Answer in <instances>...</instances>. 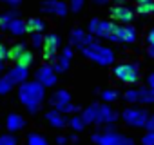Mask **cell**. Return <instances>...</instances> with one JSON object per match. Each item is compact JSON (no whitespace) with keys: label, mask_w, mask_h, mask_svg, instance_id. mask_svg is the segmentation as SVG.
Returning <instances> with one entry per match:
<instances>
[{"label":"cell","mask_w":154,"mask_h":145,"mask_svg":"<svg viewBox=\"0 0 154 145\" xmlns=\"http://www.w3.org/2000/svg\"><path fill=\"white\" fill-rule=\"evenodd\" d=\"M82 53H84L89 60L96 62L98 65H111V63L114 62V53H112L111 49H107L105 45H102L100 42L89 44L85 49H82Z\"/></svg>","instance_id":"obj_2"},{"label":"cell","mask_w":154,"mask_h":145,"mask_svg":"<svg viewBox=\"0 0 154 145\" xmlns=\"http://www.w3.org/2000/svg\"><path fill=\"white\" fill-rule=\"evenodd\" d=\"M56 111H60L63 116L65 114H72V113H78L80 111V107L76 105V103H72V102H69V103H63V105H58L56 107Z\"/></svg>","instance_id":"obj_27"},{"label":"cell","mask_w":154,"mask_h":145,"mask_svg":"<svg viewBox=\"0 0 154 145\" xmlns=\"http://www.w3.org/2000/svg\"><path fill=\"white\" fill-rule=\"evenodd\" d=\"M45 120H47L53 127H56V129H63V127L69 123V120H67L60 111H56V109L47 111V113H45Z\"/></svg>","instance_id":"obj_16"},{"label":"cell","mask_w":154,"mask_h":145,"mask_svg":"<svg viewBox=\"0 0 154 145\" xmlns=\"http://www.w3.org/2000/svg\"><path fill=\"white\" fill-rule=\"evenodd\" d=\"M111 15H112V18H114V20L122 22V26H129V24L132 22V18H134L132 9H129V8H127V6H123V4H116V6H112Z\"/></svg>","instance_id":"obj_12"},{"label":"cell","mask_w":154,"mask_h":145,"mask_svg":"<svg viewBox=\"0 0 154 145\" xmlns=\"http://www.w3.org/2000/svg\"><path fill=\"white\" fill-rule=\"evenodd\" d=\"M147 53H149V56H150V58H154V45H149Z\"/></svg>","instance_id":"obj_43"},{"label":"cell","mask_w":154,"mask_h":145,"mask_svg":"<svg viewBox=\"0 0 154 145\" xmlns=\"http://www.w3.org/2000/svg\"><path fill=\"white\" fill-rule=\"evenodd\" d=\"M71 11H74V13H78L82 8H84V0H72V2H71Z\"/></svg>","instance_id":"obj_35"},{"label":"cell","mask_w":154,"mask_h":145,"mask_svg":"<svg viewBox=\"0 0 154 145\" xmlns=\"http://www.w3.org/2000/svg\"><path fill=\"white\" fill-rule=\"evenodd\" d=\"M147 84H149V89H152V91H154V72H150V75H149Z\"/></svg>","instance_id":"obj_40"},{"label":"cell","mask_w":154,"mask_h":145,"mask_svg":"<svg viewBox=\"0 0 154 145\" xmlns=\"http://www.w3.org/2000/svg\"><path fill=\"white\" fill-rule=\"evenodd\" d=\"M67 141H69L67 136H56V143H58V145H65Z\"/></svg>","instance_id":"obj_42"},{"label":"cell","mask_w":154,"mask_h":145,"mask_svg":"<svg viewBox=\"0 0 154 145\" xmlns=\"http://www.w3.org/2000/svg\"><path fill=\"white\" fill-rule=\"evenodd\" d=\"M18 18V11H6L4 15H0V29L9 31V26Z\"/></svg>","instance_id":"obj_21"},{"label":"cell","mask_w":154,"mask_h":145,"mask_svg":"<svg viewBox=\"0 0 154 145\" xmlns=\"http://www.w3.org/2000/svg\"><path fill=\"white\" fill-rule=\"evenodd\" d=\"M6 58H8V47L4 44H0V63H4Z\"/></svg>","instance_id":"obj_38"},{"label":"cell","mask_w":154,"mask_h":145,"mask_svg":"<svg viewBox=\"0 0 154 145\" xmlns=\"http://www.w3.org/2000/svg\"><path fill=\"white\" fill-rule=\"evenodd\" d=\"M140 103H154V91L149 87L140 89Z\"/></svg>","instance_id":"obj_25"},{"label":"cell","mask_w":154,"mask_h":145,"mask_svg":"<svg viewBox=\"0 0 154 145\" xmlns=\"http://www.w3.org/2000/svg\"><path fill=\"white\" fill-rule=\"evenodd\" d=\"M0 145H18V140L13 134H2L0 136Z\"/></svg>","instance_id":"obj_33"},{"label":"cell","mask_w":154,"mask_h":145,"mask_svg":"<svg viewBox=\"0 0 154 145\" xmlns=\"http://www.w3.org/2000/svg\"><path fill=\"white\" fill-rule=\"evenodd\" d=\"M69 125L72 127V131L80 132V131H84V127H85V122L82 120V116H71V120H69Z\"/></svg>","instance_id":"obj_29"},{"label":"cell","mask_w":154,"mask_h":145,"mask_svg":"<svg viewBox=\"0 0 154 145\" xmlns=\"http://www.w3.org/2000/svg\"><path fill=\"white\" fill-rule=\"evenodd\" d=\"M8 4H9L11 8H18V2H17V0H8Z\"/></svg>","instance_id":"obj_44"},{"label":"cell","mask_w":154,"mask_h":145,"mask_svg":"<svg viewBox=\"0 0 154 145\" xmlns=\"http://www.w3.org/2000/svg\"><path fill=\"white\" fill-rule=\"evenodd\" d=\"M136 27L132 26H118L116 24V31H114V42H123V44H134L136 42Z\"/></svg>","instance_id":"obj_10"},{"label":"cell","mask_w":154,"mask_h":145,"mask_svg":"<svg viewBox=\"0 0 154 145\" xmlns=\"http://www.w3.org/2000/svg\"><path fill=\"white\" fill-rule=\"evenodd\" d=\"M11 89H13V85L6 78H0V94H8Z\"/></svg>","instance_id":"obj_34"},{"label":"cell","mask_w":154,"mask_h":145,"mask_svg":"<svg viewBox=\"0 0 154 145\" xmlns=\"http://www.w3.org/2000/svg\"><path fill=\"white\" fill-rule=\"evenodd\" d=\"M94 4H98V6H103V4H105V0H94Z\"/></svg>","instance_id":"obj_46"},{"label":"cell","mask_w":154,"mask_h":145,"mask_svg":"<svg viewBox=\"0 0 154 145\" xmlns=\"http://www.w3.org/2000/svg\"><path fill=\"white\" fill-rule=\"evenodd\" d=\"M33 60H35V56H33V53L31 51H26L18 60H17V65H20V67H26V69H29V65L33 63Z\"/></svg>","instance_id":"obj_26"},{"label":"cell","mask_w":154,"mask_h":145,"mask_svg":"<svg viewBox=\"0 0 154 145\" xmlns=\"http://www.w3.org/2000/svg\"><path fill=\"white\" fill-rule=\"evenodd\" d=\"M27 76H29V69H26V67H20V65H15L13 69H9L8 72H6V80L11 84V85H22V84H26V80H27Z\"/></svg>","instance_id":"obj_11"},{"label":"cell","mask_w":154,"mask_h":145,"mask_svg":"<svg viewBox=\"0 0 154 145\" xmlns=\"http://www.w3.org/2000/svg\"><path fill=\"white\" fill-rule=\"evenodd\" d=\"M26 51H27V49H26V44H24V42H18V44H15L13 47L8 49V58H9V60H18Z\"/></svg>","instance_id":"obj_22"},{"label":"cell","mask_w":154,"mask_h":145,"mask_svg":"<svg viewBox=\"0 0 154 145\" xmlns=\"http://www.w3.org/2000/svg\"><path fill=\"white\" fill-rule=\"evenodd\" d=\"M40 9L47 15H58V17H65L67 15V4L60 2V0H45L40 6Z\"/></svg>","instance_id":"obj_14"},{"label":"cell","mask_w":154,"mask_h":145,"mask_svg":"<svg viewBox=\"0 0 154 145\" xmlns=\"http://www.w3.org/2000/svg\"><path fill=\"white\" fill-rule=\"evenodd\" d=\"M114 31H116V24H112L109 20L93 18L89 22V35L91 36H100V38H107V40L114 42Z\"/></svg>","instance_id":"obj_3"},{"label":"cell","mask_w":154,"mask_h":145,"mask_svg":"<svg viewBox=\"0 0 154 145\" xmlns=\"http://www.w3.org/2000/svg\"><path fill=\"white\" fill-rule=\"evenodd\" d=\"M76 140H78V136H76V134H71L69 136V141H76Z\"/></svg>","instance_id":"obj_45"},{"label":"cell","mask_w":154,"mask_h":145,"mask_svg":"<svg viewBox=\"0 0 154 145\" xmlns=\"http://www.w3.org/2000/svg\"><path fill=\"white\" fill-rule=\"evenodd\" d=\"M118 120V113L109 105V103H100L98 105V116H96V125H112Z\"/></svg>","instance_id":"obj_8"},{"label":"cell","mask_w":154,"mask_h":145,"mask_svg":"<svg viewBox=\"0 0 154 145\" xmlns=\"http://www.w3.org/2000/svg\"><path fill=\"white\" fill-rule=\"evenodd\" d=\"M145 131H147V132H154V114L149 116V120H147V123H145Z\"/></svg>","instance_id":"obj_37"},{"label":"cell","mask_w":154,"mask_h":145,"mask_svg":"<svg viewBox=\"0 0 154 145\" xmlns=\"http://www.w3.org/2000/svg\"><path fill=\"white\" fill-rule=\"evenodd\" d=\"M9 33L15 35V36H22L24 33H27V27H26V22L22 18H17L11 26H9Z\"/></svg>","instance_id":"obj_24"},{"label":"cell","mask_w":154,"mask_h":145,"mask_svg":"<svg viewBox=\"0 0 154 145\" xmlns=\"http://www.w3.org/2000/svg\"><path fill=\"white\" fill-rule=\"evenodd\" d=\"M58 47H60V38H58V35L49 33V35L45 36V40H44V47H42L44 60H45V62L54 60V58H56V51H58Z\"/></svg>","instance_id":"obj_7"},{"label":"cell","mask_w":154,"mask_h":145,"mask_svg":"<svg viewBox=\"0 0 154 145\" xmlns=\"http://www.w3.org/2000/svg\"><path fill=\"white\" fill-rule=\"evenodd\" d=\"M123 98H125V102H129V103H138V102H140V89H129V91L123 94Z\"/></svg>","instance_id":"obj_30"},{"label":"cell","mask_w":154,"mask_h":145,"mask_svg":"<svg viewBox=\"0 0 154 145\" xmlns=\"http://www.w3.org/2000/svg\"><path fill=\"white\" fill-rule=\"evenodd\" d=\"M147 42H149V45H154V29H150L147 33Z\"/></svg>","instance_id":"obj_39"},{"label":"cell","mask_w":154,"mask_h":145,"mask_svg":"<svg viewBox=\"0 0 154 145\" xmlns=\"http://www.w3.org/2000/svg\"><path fill=\"white\" fill-rule=\"evenodd\" d=\"M114 76L125 84H136L140 80V67L136 63H131V62L118 63L114 67Z\"/></svg>","instance_id":"obj_5"},{"label":"cell","mask_w":154,"mask_h":145,"mask_svg":"<svg viewBox=\"0 0 154 145\" xmlns=\"http://www.w3.org/2000/svg\"><path fill=\"white\" fill-rule=\"evenodd\" d=\"M116 131H118V129L114 127V123H112V125H105V127L102 129V132H116Z\"/></svg>","instance_id":"obj_41"},{"label":"cell","mask_w":154,"mask_h":145,"mask_svg":"<svg viewBox=\"0 0 154 145\" xmlns=\"http://www.w3.org/2000/svg\"><path fill=\"white\" fill-rule=\"evenodd\" d=\"M69 40H71V47H76V49H85L89 44H93L94 42V38L89 35V33H84L82 29H72L71 31V36H69Z\"/></svg>","instance_id":"obj_9"},{"label":"cell","mask_w":154,"mask_h":145,"mask_svg":"<svg viewBox=\"0 0 154 145\" xmlns=\"http://www.w3.org/2000/svg\"><path fill=\"white\" fill-rule=\"evenodd\" d=\"M118 98V93L114 91V89H105V91H102V100L107 103V102H114Z\"/></svg>","instance_id":"obj_32"},{"label":"cell","mask_w":154,"mask_h":145,"mask_svg":"<svg viewBox=\"0 0 154 145\" xmlns=\"http://www.w3.org/2000/svg\"><path fill=\"white\" fill-rule=\"evenodd\" d=\"M149 116L150 114L145 109H138V107H129L122 113V120L131 127H145Z\"/></svg>","instance_id":"obj_6"},{"label":"cell","mask_w":154,"mask_h":145,"mask_svg":"<svg viewBox=\"0 0 154 145\" xmlns=\"http://www.w3.org/2000/svg\"><path fill=\"white\" fill-rule=\"evenodd\" d=\"M71 102V93L67 91V89H56L53 94H51V100H49V103L56 109L58 105H63V103H69Z\"/></svg>","instance_id":"obj_17"},{"label":"cell","mask_w":154,"mask_h":145,"mask_svg":"<svg viewBox=\"0 0 154 145\" xmlns=\"http://www.w3.org/2000/svg\"><path fill=\"white\" fill-rule=\"evenodd\" d=\"M18 98L20 102L27 107V111L31 114L38 113L40 111V105H42V100L45 98V87L42 84H38L36 80L33 82H26L18 87Z\"/></svg>","instance_id":"obj_1"},{"label":"cell","mask_w":154,"mask_h":145,"mask_svg":"<svg viewBox=\"0 0 154 145\" xmlns=\"http://www.w3.org/2000/svg\"><path fill=\"white\" fill-rule=\"evenodd\" d=\"M36 82L42 84L44 87H51L56 84V72L53 71L51 65H42L36 71Z\"/></svg>","instance_id":"obj_13"},{"label":"cell","mask_w":154,"mask_h":145,"mask_svg":"<svg viewBox=\"0 0 154 145\" xmlns=\"http://www.w3.org/2000/svg\"><path fill=\"white\" fill-rule=\"evenodd\" d=\"M2 69H4V63H0V71H2Z\"/></svg>","instance_id":"obj_47"},{"label":"cell","mask_w":154,"mask_h":145,"mask_svg":"<svg viewBox=\"0 0 154 145\" xmlns=\"http://www.w3.org/2000/svg\"><path fill=\"white\" fill-rule=\"evenodd\" d=\"M136 9L140 15H152L154 13V2H150V0H138Z\"/></svg>","instance_id":"obj_23"},{"label":"cell","mask_w":154,"mask_h":145,"mask_svg":"<svg viewBox=\"0 0 154 145\" xmlns=\"http://www.w3.org/2000/svg\"><path fill=\"white\" fill-rule=\"evenodd\" d=\"M91 140L96 145H134V140L120 132H94Z\"/></svg>","instance_id":"obj_4"},{"label":"cell","mask_w":154,"mask_h":145,"mask_svg":"<svg viewBox=\"0 0 154 145\" xmlns=\"http://www.w3.org/2000/svg\"><path fill=\"white\" fill-rule=\"evenodd\" d=\"M26 27H27V31H31V35L33 33H42L45 29V22L38 17H31L29 20H26Z\"/></svg>","instance_id":"obj_19"},{"label":"cell","mask_w":154,"mask_h":145,"mask_svg":"<svg viewBox=\"0 0 154 145\" xmlns=\"http://www.w3.org/2000/svg\"><path fill=\"white\" fill-rule=\"evenodd\" d=\"M26 123H27L26 118L20 116V114H17V113H11V114L8 116V120H6L8 131H11V132H17V131H20V129H24Z\"/></svg>","instance_id":"obj_18"},{"label":"cell","mask_w":154,"mask_h":145,"mask_svg":"<svg viewBox=\"0 0 154 145\" xmlns=\"http://www.w3.org/2000/svg\"><path fill=\"white\" fill-rule=\"evenodd\" d=\"M44 40H45V36H42V33H33V35H31V45H33L35 49L44 47Z\"/></svg>","instance_id":"obj_31"},{"label":"cell","mask_w":154,"mask_h":145,"mask_svg":"<svg viewBox=\"0 0 154 145\" xmlns=\"http://www.w3.org/2000/svg\"><path fill=\"white\" fill-rule=\"evenodd\" d=\"M71 58H72V47H71V45H67V47H63V49H62L60 58H58V60H54V63L51 65V67H53V71H54V72H65V71L69 69Z\"/></svg>","instance_id":"obj_15"},{"label":"cell","mask_w":154,"mask_h":145,"mask_svg":"<svg viewBox=\"0 0 154 145\" xmlns=\"http://www.w3.org/2000/svg\"><path fill=\"white\" fill-rule=\"evenodd\" d=\"M27 145H47V140H45L42 134L31 132V134L27 136Z\"/></svg>","instance_id":"obj_28"},{"label":"cell","mask_w":154,"mask_h":145,"mask_svg":"<svg viewBox=\"0 0 154 145\" xmlns=\"http://www.w3.org/2000/svg\"><path fill=\"white\" fill-rule=\"evenodd\" d=\"M141 145H154V132H147L141 138Z\"/></svg>","instance_id":"obj_36"},{"label":"cell","mask_w":154,"mask_h":145,"mask_svg":"<svg viewBox=\"0 0 154 145\" xmlns=\"http://www.w3.org/2000/svg\"><path fill=\"white\" fill-rule=\"evenodd\" d=\"M98 105H100V103H93V105H89L87 109H84V113L80 114V116H82V120L85 122V125H87V123H96Z\"/></svg>","instance_id":"obj_20"}]
</instances>
